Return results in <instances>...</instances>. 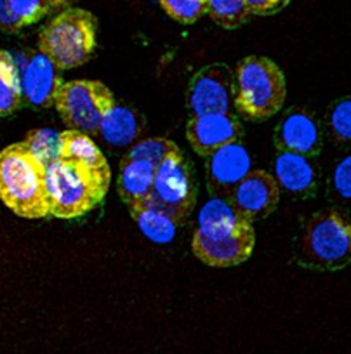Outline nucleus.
Returning a JSON list of instances; mask_svg holds the SVG:
<instances>
[{
    "instance_id": "obj_17",
    "label": "nucleus",
    "mask_w": 351,
    "mask_h": 354,
    "mask_svg": "<svg viewBox=\"0 0 351 354\" xmlns=\"http://www.w3.org/2000/svg\"><path fill=\"white\" fill-rule=\"evenodd\" d=\"M145 129V117L136 108L115 103L100 125V138L111 146L136 145Z\"/></svg>"
},
{
    "instance_id": "obj_11",
    "label": "nucleus",
    "mask_w": 351,
    "mask_h": 354,
    "mask_svg": "<svg viewBox=\"0 0 351 354\" xmlns=\"http://www.w3.org/2000/svg\"><path fill=\"white\" fill-rule=\"evenodd\" d=\"M273 142L282 153H298L315 158L323 145L322 125L313 111L292 106L282 113L275 125Z\"/></svg>"
},
{
    "instance_id": "obj_25",
    "label": "nucleus",
    "mask_w": 351,
    "mask_h": 354,
    "mask_svg": "<svg viewBox=\"0 0 351 354\" xmlns=\"http://www.w3.org/2000/svg\"><path fill=\"white\" fill-rule=\"evenodd\" d=\"M169 18L181 25H193L209 11V0H159Z\"/></svg>"
},
{
    "instance_id": "obj_8",
    "label": "nucleus",
    "mask_w": 351,
    "mask_h": 354,
    "mask_svg": "<svg viewBox=\"0 0 351 354\" xmlns=\"http://www.w3.org/2000/svg\"><path fill=\"white\" fill-rule=\"evenodd\" d=\"M150 200L165 210L179 227L190 219L197 205V183L192 165L181 149L174 151L156 167Z\"/></svg>"
},
{
    "instance_id": "obj_28",
    "label": "nucleus",
    "mask_w": 351,
    "mask_h": 354,
    "mask_svg": "<svg viewBox=\"0 0 351 354\" xmlns=\"http://www.w3.org/2000/svg\"><path fill=\"white\" fill-rule=\"evenodd\" d=\"M254 16H271L291 4V0H245Z\"/></svg>"
},
{
    "instance_id": "obj_21",
    "label": "nucleus",
    "mask_w": 351,
    "mask_h": 354,
    "mask_svg": "<svg viewBox=\"0 0 351 354\" xmlns=\"http://www.w3.org/2000/svg\"><path fill=\"white\" fill-rule=\"evenodd\" d=\"M23 103L18 63L11 53L0 49V117L15 113Z\"/></svg>"
},
{
    "instance_id": "obj_5",
    "label": "nucleus",
    "mask_w": 351,
    "mask_h": 354,
    "mask_svg": "<svg viewBox=\"0 0 351 354\" xmlns=\"http://www.w3.org/2000/svg\"><path fill=\"white\" fill-rule=\"evenodd\" d=\"M287 97L282 68L267 56H247L235 68V108L252 122H264L280 113Z\"/></svg>"
},
{
    "instance_id": "obj_22",
    "label": "nucleus",
    "mask_w": 351,
    "mask_h": 354,
    "mask_svg": "<svg viewBox=\"0 0 351 354\" xmlns=\"http://www.w3.org/2000/svg\"><path fill=\"white\" fill-rule=\"evenodd\" d=\"M325 127L336 145L351 151V97L344 96L334 101L327 110Z\"/></svg>"
},
{
    "instance_id": "obj_15",
    "label": "nucleus",
    "mask_w": 351,
    "mask_h": 354,
    "mask_svg": "<svg viewBox=\"0 0 351 354\" xmlns=\"http://www.w3.org/2000/svg\"><path fill=\"white\" fill-rule=\"evenodd\" d=\"M273 176L282 192H287L296 198L312 196L318 186V169L313 156L278 151L273 163Z\"/></svg>"
},
{
    "instance_id": "obj_3",
    "label": "nucleus",
    "mask_w": 351,
    "mask_h": 354,
    "mask_svg": "<svg viewBox=\"0 0 351 354\" xmlns=\"http://www.w3.org/2000/svg\"><path fill=\"white\" fill-rule=\"evenodd\" d=\"M0 200L23 219L51 216L46 188V163L25 145L0 151Z\"/></svg>"
},
{
    "instance_id": "obj_26",
    "label": "nucleus",
    "mask_w": 351,
    "mask_h": 354,
    "mask_svg": "<svg viewBox=\"0 0 351 354\" xmlns=\"http://www.w3.org/2000/svg\"><path fill=\"white\" fill-rule=\"evenodd\" d=\"M329 193L336 202L351 203V151L341 156L329 177Z\"/></svg>"
},
{
    "instance_id": "obj_16",
    "label": "nucleus",
    "mask_w": 351,
    "mask_h": 354,
    "mask_svg": "<svg viewBox=\"0 0 351 354\" xmlns=\"http://www.w3.org/2000/svg\"><path fill=\"white\" fill-rule=\"evenodd\" d=\"M156 167L146 160H134L124 156L117 177V192L125 207L148 200L155 181Z\"/></svg>"
},
{
    "instance_id": "obj_20",
    "label": "nucleus",
    "mask_w": 351,
    "mask_h": 354,
    "mask_svg": "<svg viewBox=\"0 0 351 354\" xmlns=\"http://www.w3.org/2000/svg\"><path fill=\"white\" fill-rule=\"evenodd\" d=\"M60 156L77 160V162L96 167V169H110L103 151L98 148L91 136L80 131H73V129H68L60 134Z\"/></svg>"
},
{
    "instance_id": "obj_27",
    "label": "nucleus",
    "mask_w": 351,
    "mask_h": 354,
    "mask_svg": "<svg viewBox=\"0 0 351 354\" xmlns=\"http://www.w3.org/2000/svg\"><path fill=\"white\" fill-rule=\"evenodd\" d=\"M25 145L42 160L44 163H51L60 156V134L51 129H37L28 132Z\"/></svg>"
},
{
    "instance_id": "obj_4",
    "label": "nucleus",
    "mask_w": 351,
    "mask_h": 354,
    "mask_svg": "<svg viewBox=\"0 0 351 354\" xmlns=\"http://www.w3.org/2000/svg\"><path fill=\"white\" fill-rule=\"evenodd\" d=\"M296 262L313 271H339L351 264V216L323 209L303 221Z\"/></svg>"
},
{
    "instance_id": "obj_9",
    "label": "nucleus",
    "mask_w": 351,
    "mask_h": 354,
    "mask_svg": "<svg viewBox=\"0 0 351 354\" xmlns=\"http://www.w3.org/2000/svg\"><path fill=\"white\" fill-rule=\"evenodd\" d=\"M190 117L235 113V71L224 63L206 64L192 77L186 91Z\"/></svg>"
},
{
    "instance_id": "obj_14",
    "label": "nucleus",
    "mask_w": 351,
    "mask_h": 354,
    "mask_svg": "<svg viewBox=\"0 0 351 354\" xmlns=\"http://www.w3.org/2000/svg\"><path fill=\"white\" fill-rule=\"evenodd\" d=\"M19 68V66H18ZM23 101L35 108L54 106L57 88L61 87L60 70L42 53L30 54L19 68Z\"/></svg>"
},
{
    "instance_id": "obj_23",
    "label": "nucleus",
    "mask_w": 351,
    "mask_h": 354,
    "mask_svg": "<svg viewBox=\"0 0 351 354\" xmlns=\"http://www.w3.org/2000/svg\"><path fill=\"white\" fill-rule=\"evenodd\" d=\"M207 12L216 25L226 30L240 28L252 16L245 0H209Z\"/></svg>"
},
{
    "instance_id": "obj_10",
    "label": "nucleus",
    "mask_w": 351,
    "mask_h": 354,
    "mask_svg": "<svg viewBox=\"0 0 351 354\" xmlns=\"http://www.w3.org/2000/svg\"><path fill=\"white\" fill-rule=\"evenodd\" d=\"M280 198L282 188L273 174L262 169H252L228 200L240 216L254 224L271 216L277 210Z\"/></svg>"
},
{
    "instance_id": "obj_6",
    "label": "nucleus",
    "mask_w": 351,
    "mask_h": 354,
    "mask_svg": "<svg viewBox=\"0 0 351 354\" xmlns=\"http://www.w3.org/2000/svg\"><path fill=\"white\" fill-rule=\"evenodd\" d=\"M98 19L87 9L64 8L39 33V49L60 71L73 70L94 56Z\"/></svg>"
},
{
    "instance_id": "obj_19",
    "label": "nucleus",
    "mask_w": 351,
    "mask_h": 354,
    "mask_svg": "<svg viewBox=\"0 0 351 354\" xmlns=\"http://www.w3.org/2000/svg\"><path fill=\"white\" fill-rule=\"evenodd\" d=\"M127 209L141 233L155 243H169L176 236L179 224L150 198L127 207Z\"/></svg>"
},
{
    "instance_id": "obj_18",
    "label": "nucleus",
    "mask_w": 351,
    "mask_h": 354,
    "mask_svg": "<svg viewBox=\"0 0 351 354\" xmlns=\"http://www.w3.org/2000/svg\"><path fill=\"white\" fill-rule=\"evenodd\" d=\"M64 4L66 0H0V30L18 32Z\"/></svg>"
},
{
    "instance_id": "obj_12",
    "label": "nucleus",
    "mask_w": 351,
    "mask_h": 354,
    "mask_svg": "<svg viewBox=\"0 0 351 354\" xmlns=\"http://www.w3.org/2000/svg\"><path fill=\"white\" fill-rule=\"evenodd\" d=\"M251 170L252 158L240 141L217 149L206 158V176L210 195L228 200Z\"/></svg>"
},
{
    "instance_id": "obj_13",
    "label": "nucleus",
    "mask_w": 351,
    "mask_h": 354,
    "mask_svg": "<svg viewBox=\"0 0 351 354\" xmlns=\"http://www.w3.org/2000/svg\"><path fill=\"white\" fill-rule=\"evenodd\" d=\"M240 120L235 113H209L190 117L186 124V139L197 155L210 156L217 149L240 141Z\"/></svg>"
},
{
    "instance_id": "obj_2",
    "label": "nucleus",
    "mask_w": 351,
    "mask_h": 354,
    "mask_svg": "<svg viewBox=\"0 0 351 354\" xmlns=\"http://www.w3.org/2000/svg\"><path fill=\"white\" fill-rule=\"evenodd\" d=\"M110 169H96L57 156L46 165V188L51 216L78 219L103 203L110 189Z\"/></svg>"
},
{
    "instance_id": "obj_7",
    "label": "nucleus",
    "mask_w": 351,
    "mask_h": 354,
    "mask_svg": "<svg viewBox=\"0 0 351 354\" xmlns=\"http://www.w3.org/2000/svg\"><path fill=\"white\" fill-rule=\"evenodd\" d=\"M115 103L111 88L103 82L78 78L61 84L54 108L68 129L94 136L100 132L101 122Z\"/></svg>"
},
{
    "instance_id": "obj_24",
    "label": "nucleus",
    "mask_w": 351,
    "mask_h": 354,
    "mask_svg": "<svg viewBox=\"0 0 351 354\" xmlns=\"http://www.w3.org/2000/svg\"><path fill=\"white\" fill-rule=\"evenodd\" d=\"M178 149L179 146L167 138H146L132 145L129 151L125 153V156L134 160H146V162L159 167L167 156L172 155Z\"/></svg>"
},
{
    "instance_id": "obj_1",
    "label": "nucleus",
    "mask_w": 351,
    "mask_h": 354,
    "mask_svg": "<svg viewBox=\"0 0 351 354\" xmlns=\"http://www.w3.org/2000/svg\"><path fill=\"white\" fill-rule=\"evenodd\" d=\"M255 247V230L251 221L237 212L230 200L216 198L199 214V227L192 238L193 255L210 268H233L251 259Z\"/></svg>"
}]
</instances>
